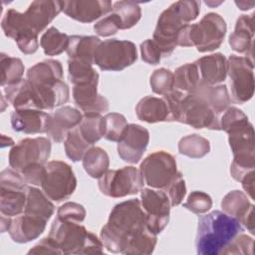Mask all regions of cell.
Wrapping results in <instances>:
<instances>
[{
	"mask_svg": "<svg viewBox=\"0 0 255 255\" xmlns=\"http://www.w3.org/2000/svg\"><path fill=\"white\" fill-rule=\"evenodd\" d=\"M100 38L96 36H69V46L67 54L69 59L94 64V54L98 46L101 44Z\"/></svg>",
	"mask_w": 255,
	"mask_h": 255,
	"instance_id": "cell-29",
	"label": "cell"
},
{
	"mask_svg": "<svg viewBox=\"0 0 255 255\" xmlns=\"http://www.w3.org/2000/svg\"><path fill=\"white\" fill-rule=\"evenodd\" d=\"M44 193L56 202L68 199L77 187V179L73 168L61 160L46 163V173L42 181Z\"/></svg>",
	"mask_w": 255,
	"mask_h": 255,
	"instance_id": "cell-10",
	"label": "cell"
},
{
	"mask_svg": "<svg viewBox=\"0 0 255 255\" xmlns=\"http://www.w3.org/2000/svg\"><path fill=\"white\" fill-rule=\"evenodd\" d=\"M218 130L228 134V142L233 153L230 174L241 181L244 175L255 168L254 128L248 117L236 107H228L218 118Z\"/></svg>",
	"mask_w": 255,
	"mask_h": 255,
	"instance_id": "cell-1",
	"label": "cell"
},
{
	"mask_svg": "<svg viewBox=\"0 0 255 255\" xmlns=\"http://www.w3.org/2000/svg\"><path fill=\"white\" fill-rule=\"evenodd\" d=\"M11 223H12L11 217L1 214V224H0V226H1V232L2 233L9 230V228L11 226Z\"/></svg>",
	"mask_w": 255,
	"mask_h": 255,
	"instance_id": "cell-54",
	"label": "cell"
},
{
	"mask_svg": "<svg viewBox=\"0 0 255 255\" xmlns=\"http://www.w3.org/2000/svg\"><path fill=\"white\" fill-rule=\"evenodd\" d=\"M49 236L56 241L62 254H102L104 252L102 240L79 222L56 217L51 225Z\"/></svg>",
	"mask_w": 255,
	"mask_h": 255,
	"instance_id": "cell-6",
	"label": "cell"
},
{
	"mask_svg": "<svg viewBox=\"0 0 255 255\" xmlns=\"http://www.w3.org/2000/svg\"><path fill=\"white\" fill-rule=\"evenodd\" d=\"M254 14L241 15L236 20L235 29L229 36V45L235 52L252 58Z\"/></svg>",
	"mask_w": 255,
	"mask_h": 255,
	"instance_id": "cell-27",
	"label": "cell"
},
{
	"mask_svg": "<svg viewBox=\"0 0 255 255\" xmlns=\"http://www.w3.org/2000/svg\"><path fill=\"white\" fill-rule=\"evenodd\" d=\"M51 153V141L44 136L27 137L12 146L9 165L17 172L33 164H46Z\"/></svg>",
	"mask_w": 255,
	"mask_h": 255,
	"instance_id": "cell-12",
	"label": "cell"
},
{
	"mask_svg": "<svg viewBox=\"0 0 255 255\" xmlns=\"http://www.w3.org/2000/svg\"><path fill=\"white\" fill-rule=\"evenodd\" d=\"M114 12L120 19L122 30L130 29L137 24L141 17L139 5L133 1H117L113 3Z\"/></svg>",
	"mask_w": 255,
	"mask_h": 255,
	"instance_id": "cell-38",
	"label": "cell"
},
{
	"mask_svg": "<svg viewBox=\"0 0 255 255\" xmlns=\"http://www.w3.org/2000/svg\"><path fill=\"white\" fill-rule=\"evenodd\" d=\"M51 115L41 110H15L10 116L12 128L27 134L47 132Z\"/></svg>",
	"mask_w": 255,
	"mask_h": 255,
	"instance_id": "cell-25",
	"label": "cell"
},
{
	"mask_svg": "<svg viewBox=\"0 0 255 255\" xmlns=\"http://www.w3.org/2000/svg\"><path fill=\"white\" fill-rule=\"evenodd\" d=\"M28 254H62L56 241L47 236L28 251Z\"/></svg>",
	"mask_w": 255,
	"mask_h": 255,
	"instance_id": "cell-52",
	"label": "cell"
},
{
	"mask_svg": "<svg viewBox=\"0 0 255 255\" xmlns=\"http://www.w3.org/2000/svg\"><path fill=\"white\" fill-rule=\"evenodd\" d=\"M82 113L70 106L58 109L51 115L47 135L55 142H62L67 137L70 130L77 128L82 122Z\"/></svg>",
	"mask_w": 255,
	"mask_h": 255,
	"instance_id": "cell-22",
	"label": "cell"
},
{
	"mask_svg": "<svg viewBox=\"0 0 255 255\" xmlns=\"http://www.w3.org/2000/svg\"><path fill=\"white\" fill-rule=\"evenodd\" d=\"M54 211L55 206L44 191H41L37 187L29 186L24 212L38 215L49 220Z\"/></svg>",
	"mask_w": 255,
	"mask_h": 255,
	"instance_id": "cell-32",
	"label": "cell"
},
{
	"mask_svg": "<svg viewBox=\"0 0 255 255\" xmlns=\"http://www.w3.org/2000/svg\"><path fill=\"white\" fill-rule=\"evenodd\" d=\"M221 208L223 212L237 219L251 234H254V205L244 192L240 190L228 192L221 201Z\"/></svg>",
	"mask_w": 255,
	"mask_h": 255,
	"instance_id": "cell-23",
	"label": "cell"
},
{
	"mask_svg": "<svg viewBox=\"0 0 255 255\" xmlns=\"http://www.w3.org/2000/svg\"><path fill=\"white\" fill-rule=\"evenodd\" d=\"M253 59L247 56L230 55L227 59V74L230 78L232 101L244 104L254 95Z\"/></svg>",
	"mask_w": 255,
	"mask_h": 255,
	"instance_id": "cell-11",
	"label": "cell"
},
{
	"mask_svg": "<svg viewBox=\"0 0 255 255\" xmlns=\"http://www.w3.org/2000/svg\"><path fill=\"white\" fill-rule=\"evenodd\" d=\"M178 151L190 158H200L210 151V142L197 133L188 134L179 140Z\"/></svg>",
	"mask_w": 255,
	"mask_h": 255,
	"instance_id": "cell-36",
	"label": "cell"
},
{
	"mask_svg": "<svg viewBox=\"0 0 255 255\" xmlns=\"http://www.w3.org/2000/svg\"><path fill=\"white\" fill-rule=\"evenodd\" d=\"M173 78L174 88L184 93L193 92L200 83L198 68L194 62L178 67L173 73Z\"/></svg>",
	"mask_w": 255,
	"mask_h": 255,
	"instance_id": "cell-34",
	"label": "cell"
},
{
	"mask_svg": "<svg viewBox=\"0 0 255 255\" xmlns=\"http://www.w3.org/2000/svg\"><path fill=\"white\" fill-rule=\"evenodd\" d=\"M166 193L170 206H176L181 203L186 194V185L181 172L177 171L170 183L163 189Z\"/></svg>",
	"mask_w": 255,
	"mask_h": 255,
	"instance_id": "cell-46",
	"label": "cell"
},
{
	"mask_svg": "<svg viewBox=\"0 0 255 255\" xmlns=\"http://www.w3.org/2000/svg\"><path fill=\"white\" fill-rule=\"evenodd\" d=\"M1 27L5 36L15 40L23 54L31 55L38 50V34L29 27L24 13L15 9L7 10L2 18Z\"/></svg>",
	"mask_w": 255,
	"mask_h": 255,
	"instance_id": "cell-17",
	"label": "cell"
},
{
	"mask_svg": "<svg viewBox=\"0 0 255 255\" xmlns=\"http://www.w3.org/2000/svg\"><path fill=\"white\" fill-rule=\"evenodd\" d=\"M235 4L239 7V9H241V10H249V9H251L253 6H254V4H255V2L254 1H251V2H246V1H239V2H235Z\"/></svg>",
	"mask_w": 255,
	"mask_h": 255,
	"instance_id": "cell-55",
	"label": "cell"
},
{
	"mask_svg": "<svg viewBox=\"0 0 255 255\" xmlns=\"http://www.w3.org/2000/svg\"><path fill=\"white\" fill-rule=\"evenodd\" d=\"M64 145L67 156L74 162L82 160L86 151L92 146L84 139L78 127L69 131L64 140Z\"/></svg>",
	"mask_w": 255,
	"mask_h": 255,
	"instance_id": "cell-43",
	"label": "cell"
},
{
	"mask_svg": "<svg viewBox=\"0 0 255 255\" xmlns=\"http://www.w3.org/2000/svg\"><path fill=\"white\" fill-rule=\"evenodd\" d=\"M25 181L32 185H41L46 173V164H33L19 172Z\"/></svg>",
	"mask_w": 255,
	"mask_h": 255,
	"instance_id": "cell-51",
	"label": "cell"
},
{
	"mask_svg": "<svg viewBox=\"0 0 255 255\" xmlns=\"http://www.w3.org/2000/svg\"><path fill=\"white\" fill-rule=\"evenodd\" d=\"M136 59V47L128 40H105L101 42L94 54V64L102 71H122L131 66Z\"/></svg>",
	"mask_w": 255,
	"mask_h": 255,
	"instance_id": "cell-7",
	"label": "cell"
},
{
	"mask_svg": "<svg viewBox=\"0 0 255 255\" xmlns=\"http://www.w3.org/2000/svg\"><path fill=\"white\" fill-rule=\"evenodd\" d=\"M113 4L107 0H71L64 1L63 12L70 18L91 23L112 12Z\"/></svg>",
	"mask_w": 255,
	"mask_h": 255,
	"instance_id": "cell-19",
	"label": "cell"
},
{
	"mask_svg": "<svg viewBox=\"0 0 255 255\" xmlns=\"http://www.w3.org/2000/svg\"><path fill=\"white\" fill-rule=\"evenodd\" d=\"M135 114L139 121L148 124L168 122L169 112L163 99L146 96L138 101L135 106Z\"/></svg>",
	"mask_w": 255,
	"mask_h": 255,
	"instance_id": "cell-28",
	"label": "cell"
},
{
	"mask_svg": "<svg viewBox=\"0 0 255 255\" xmlns=\"http://www.w3.org/2000/svg\"><path fill=\"white\" fill-rule=\"evenodd\" d=\"M140 54L142 61L149 65L159 64L162 58L161 50L152 39H147L140 44Z\"/></svg>",
	"mask_w": 255,
	"mask_h": 255,
	"instance_id": "cell-50",
	"label": "cell"
},
{
	"mask_svg": "<svg viewBox=\"0 0 255 255\" xmlns=\"http://www.w3.org/2000/svg\"><path fill=\"white\" fill-rule=\"evenodd\" d=\"M1 86L12 85L20 82L24 74V65L21 59L11 57L5 53L0 54Z\"/></svg>",
	"mask_w": 255,
	"mask_h": 255,
	"instance_id": "cell-37",
	"label": "cell"
},
{
	"mask_svg": "<svg viewBox=\"0 0 255 255\" xmlns=\"http://www.w3.org/2000/svg\"><path fill=\"white\" fill-rule=\"evenodd\" d=\"M219 116L209 105L195 93H185L180 104L178 123L193 128H209L218 130Z\"/></svg>",
	"mask_w": 255,
	"mask_h": 255,
	"instance_id": "cell-15",
	"label": "cell"
},
{
	"mask_svg": "<svg viewBox=\"0 0 255 255\" xmlns=\"http://www.w3.org/2000/svg\"><path fill=\"white\" fill-rule=\"evenodd\" d=\"M157 242L156 234L149 231L147 228L133 236L127 244L124 254L149 255L153 252Z\"/></svg>",
	"mask_w": 255,
	"mask_h": 255,
	"instance_id": "cell-40",
	"label": "cell"
},
{
	"mask_svg": "<svg viewBox=\"0 0 255 255\" xmlns=\"http://www.w3.org/2000/svg\"><path fill=\"white\" fill-rule=\"evenodd\" d=\"M146 228L145 213L140 200L134 198L114 206L108 222L101 229L100 237L108 251L123 253L128 242Z\"/></svg>",
	"mask_w": 255,
	"mask_h": 255,
	"instance_id": "cell-2",
	"label": "cell"
},
{
	"mask_svg": "<svg viewBox=\"0 0 255 255\" xmlns=\"http://www.w3.org/2000/svg\"><path fill=\"white\" fill-rule=\"evenodd\" d=\"M186 24L188 23L182 15L177 1L159 15L152 40L161 50L162 57H168L174 51L177 46V35Z\"/></svg>",
	"mask_w": 255,
	"mask_h": 255,
	"instance_id": "cell-14",
	"label": "cell"
},
{
	"mask_svg": "<svg viewBox=\"0 0 255 255\" xmlns=\"http://www.w3.org/2000/svg\"><path fill=\"white\" fill-rule=\"evenodd\" d=\"M225 20L217 13H207L196 24L184 25L177 35V46L192 47L200 53L218 49L226 35Z\"/></svg>",
	"mask_w": 255,
	"mask_h": 255,
	"instance_id": "cell-5",
	"label": "cell"
},
{
	"mask_svg": "<svg viewBox=\"0 0 255 255\" xmlns=\"http://www.w3.org/2000/svg\"><path fill=\"white\" fill-rule=\"evenodd\" d=\"M57 217L62 220L81 223L86 218V209L77 202H66L58 208Z\"/></svg>",
	"mask_w": 255,
	"mask_h": 255,
	"instance_id": "cell-48",
	"label": "cell"
},
{
	"mask_svg": "<svg viewBox=\"0 0 255 255\" xmlns=\"http://www.w3.org/2000/svg\"><path fill=\"white\" fill-rule=\"evenodd\" d=\"M183 207L195 214H203L212 207V199L209 194L195 190L188 195L186 201L183 203Z\"/></svg>",
	"mask_w": 255,
	"mask_h": 255,
	"instance_id": "cell-45",
	"label": "cell"
},
{
	"mask_svg": "<svg viewBox=\"0 0 255 255\" xmlns=\"http://www.w3.org/2000/svg\"><path fill=\"white\" fill-rule=\"evenodd\" d=\"M48 220L34 214L23 212L12 219L8 233L16 243H27L37 239L45 230Z\"/></svg>",
	"mask_w": 255,
	"mask_h": 255,
	"instance_id": "cell-24",
	"label": "cell"
},
{
	"mask_svg": "<svg viewBox=\"0 0 255 255\" xmlns=\"http://www.w3.org/2000/svg\"><path fill=\"white\" fill-rule=\"evenodd\" d=\"M29 185L23 176L14 169L6 168L0 173V211L13 217L25 210Z\"/></svg>",
	"mask_w": 255,
	"mask_h": 255,
	"instance_id": "cell-8",
	"label": "cell"
},
{
	"mask_svg": "<svg viewBox=\"0 0 255 255\" xmlns=\"http://www.w3.org/2000/svg\"><path fill=\"white\" fill-rule=\"evenodd\" d=\"M243 227L234 217L219 210H213L198 219L195 239L199 255L221 254L223 249L240 233Z\"/></svg>",
	"mask_w": 255,
	"mask_h": 255,
	"instance_id": "cell-4",
	"label": "cell"
},
{
	"mask_svg": "<svg viewBox=\"0 0 255 255\" xmlns=\"http://www.w3.org/2000/svg\"><path fill=\"white\" fill-rule=\"evenodd\" d=\"M78 128L84 139L93 145L104 136L103 116L100 114H84Z\"/></svg>",
	"mask_w": 255,
	"mask_h": 255,
	"instance_id": "cell-39",
	"label": "cell"
},
{
	"mask_svg": "<svg viewBox=\"0 0 255 255\" xmlns=\"http://www.w3.org/2000/svg\"><path fill=\"white\" fill-rule=\"evenodd\" d=\"M198 68L200 82L215 86L224 82L227 76V59L221 53L203 56L194 62Z\"/></svg>",
	"mask_w": 255,
	"mask_h": 255,
	"instance_id": "cell-26",
	"label": "cell"
},
{
	"mask_svg": "<svg viewBox=\"0 0 255 255\" xmlns=\"http://www.w3.org/2000/svg\"><path fill=\"white\" fill-rule=\"evenodd\" d=\"M139 171L146 185L154 189H164L177 172L173 155L157 150L147 155L140 163Z\"/></svg>",
	"mask_w": 255,
	"mask_h": 255,
	"instance_id": "cell-13",
	"label": "cell"
},
{
	"mask_svg": "<svg viewBox=\"0 0 255 255\" xmlns=\"http://www.w3.org/2000/svg\"><path fill=\"white\" fill-rule=\"evenodd\" d=\"M205 3H206V5H208V6H210V7H213V6H217V5H219V4H221V3H222V2H221V1H220V2H217V3H216V2H215V3H214V2H210V1H206V2H205Z\"/></svg>",
	"mask_w": 255,
	"mask_h": 255,
	"instance_id": "cell-56",
	"label": "cell"
},
{
	"mask_svg": "<svg viewBox=\"0 0 255 255\" xmlns=\"http://www.w3.org/2000/svg\"><path fill=\"white\" fill-rule=\"evenodd\" d=\"M68 73L69 80L74 86L99 79V74L92 64L77 60H68Z\"/></svg>",
	"mask_w": 255,
	"mask_h": 255,
	"instance_id": "cell-42",
	"label": "cell"
},
{
	"mask_svg": "<svg viewBox=\"0 0 255 255\" xmlns=\"http://www.w3.org/2000/svg\"><path fill=\"white\" fill-rule=\"evenodd\" d=\"M140 204L145 213L147 229L157 235L169 221L170 202L166 193L160 189L142 188Z\"/></svg>",
	"mask_w": 255,
	"mask_h": 255,
	"instance_id": "cell-16",
	"label": "cell"
},
{
	"mask_svg": "<svg viewBox=\"0 0 255 255\" xmlns=\"http://www.w3.org/2000/svg\"><path fill=\"white\" fill-rule=\"evenodd\" d=\"M101 192L109 197L119 198L138 193L144 184L142 175L134 166L108 169L98 181Z\"/></svg>",
	"mask_w": 255,
	"mask_h": 255,
	"instance_id": "cell-9",
	"label": "cell"
},
{
	"mask_svg": "<svg viewBox=\"0 0 255 255\" xmlns=\"http://www.w3.org/2000/svg\"><path fill=\"white\" fill-rule=\"evenodd\" d=\"M83 167L93 178H100L110 165V157L107 151L100 146H91L83 156Z\"/></svg>",
	"mask_w": 255,
	"mask_h": 255,
	"instance_id": "cell-33",
	"label": "cell"
},
{
	"mask_svg": "<svg viewBox=\"0 0 255 255\" xmlns=\"http://www.w3.org/2000/svg\"><path fill=\"white\" fill-rule=\"evenodd\" d=\"M96 34L101 37H109L115 35L119 30H122V25L119 17L114 13H110L94 25Z\"/></svg>",
	"mask_w": 255,
	"mask_h": 255,
	"instance_id": "cell-49",
	"label": "cell"
},
{
	"mask_svg": "<svg viewBox=\"0 0 255 255\" xmlns=\"http://www.w3.org/2000/svg\"><path fill=\"white\" fill-rule=\"evenodd\" d=\"M3 88L7 101L15 110H38L32 89L26 79Z\"/></svg>",
	"mask_w": 255,
	"mask_h": 255,
	"instance_id": "cell-31",
	"label": "cell"
},
{
	"mask_svg": "<svg viewBox=\"0 0 255 255\" xmlns=\"http://www.w3.org/2000/svg\"><path fill=\"white\" fill-rule=\"evenodd\" d=\"M64 1H33L24 12L29 27L39 35L62 11Z\"/></svg>",
	"mask_w": 255,
	"mask_h": 255,
	"instance_id": "cell-21",
	"label": "cell"
},
{
	"mask_svg": "<svg viewBox=\"0 0 255 255\" xmlns=\"http://www.w3.org/2000/svg\"><path fill=\"white\" fill-rule=\"evenodd\" d=\"M193 93L200 96L218 116H220L231 103V99L225 85L210 86L200 82Z\"/></svg>",
	"mask_w": 255,
	"mask_h": 255,
	"instance_id": "cell-30",
	"label": "cell"
},
{
	"mask_svg": "<svg viewBox=\"0 0 255 255\" xmlns=\"http://www.w3.org/2000/svg\"><path fill=\"white\" fill-rule=\"evenodd\" d=\"M128 124L126 118L119 113H109L103 117V132L106 139L119 142L127 128Z\"/></svg>",
	"mask_w": 255,
	"mask_h": 255,
	"instance_id": "cell-41",
	"label": "cell"
},
{
	"mask_svg": "<svg viewBox=\"0 0 255 255\" xmlns=\"http://www.w3.org/2000/svg\"><path fill=\"white\" fill-rule=\"evenodd\" d=\"M99 79L91 82L75 85L73 87V99L76 106L83 114H102L109 111L108 100L98 94Z\"/></svg>",
	"mask_w": 255,
	"mask_h": 255,
	"instance_id": "cell-20",
	"label": "cell"
},
{
	"mask_svg": "<svg viewBox=\"0 0 255 255\" xmlns=\"http://www.w3.org/2000/svg\"><path fill=\"white\" fill-rule=\"evenodd\" d=\"M40 45L47 56H57L67 51L69 46V36L61 33L57 28L50 27L42 35Z\"/></svg>",
	"mask_w": 255,
	"mask_h": 255,
	"instance_id": "cell-35",
	"label": "cell"
},
{
	"mask_svg": "<svg viewBox=\"0 0 255 255\" xmlns=\"http://www.w3.org/2000/svg\"><path fill=\"white\" fill-rule=\"evenodd\" d=\"M253 238L242 232L223 249L221 254H253Z\"/></svg>",
	"mask_w": 255,
	"mask_h": 255,
	"instance_id": "cell-47",
	"label": "cell"
},
{
	"mask_svg": "<svg viewBox=\"0 0 255 255\" xmlns=\"http://www.w3.org/2000/svg\"><path fill=\"white\" fill-rule=\"evenodd\" d=\"M254 177H255V172L254 170H252L248 172L246 175H244L240 181L242 183L243 189L246 191L247 195L251 199H254Z\"/></svg>",
	"mask_w": 255,
	"mask_h": 255,
	"instance_id": "cell-53",
	"label": "cell"
},
{
	"mask_svg": "<svg viewBox=\"0 0 255 255\" xmlns=\"http://www.w3.org/2000/svg\"><path fill=\"white\" fill-rule=\"evenodd\" d=\"M149 141L148 130L136 124H129L123 138L118 142V153L128 163H137Z\"/></svg>",
	"mask_w": 255,
	"mask_h": 255,
	"instance_id": "cell-18",
	"label": "cell"
},
{
	"mask_svg": "<svg viewBox=\"0 0 255 255\" xmlns=\"http://www.w3.org/2000/svg\"><path fill=\"white\" fill-rule=\"evenodd\" d=\"M38 110H53L66 104L70 98L68 85L63 81V67L58 60L47 59L27 71Z\"/></svg>",
	"mask_w": 255,
	"mask_h": 255,
	"instance_id": "cell-3",
	"label": "cell"
},
{
	"mask_svg": "<svg viewBox=\"0 0 255 255\" xmlns=\"http://www.w3.org/2000/svg\"><path fill=\"white\" fill-rule=\"evenodd\" d=\"M149 84L153 93L164 96L174 90L173 73L165 68L156 69L150 76Z\"/></svg>",
	"mask_w": 255,
	"mask_h": 255,
	"instance_id": "cell-44",
	"label": "cell"
}]
</instances>
